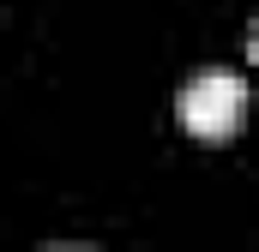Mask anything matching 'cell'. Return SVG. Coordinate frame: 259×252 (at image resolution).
<instances>
[{"mask_svg": "<svg viewBox=\"0 0 259 252\" xmlns=\"http://www.w3.org/2000/svg\"><path fill=\"white\" fill-rule=\"evenodd\" d=\"M247 114V84L235 78V72H223V66H211V72H199L193 84L181 90V126L193 132V138H229L235 126Z\"/></svg>", "mask_w": 259, "mask_h": 252, "instance_id": "obj_1", "label": "cell"}, {"mask_svg": "<svg viewBox=\"0 0 259 252\" xmlns=\"http://www.w3.org/2000/svg\"><path fill=\"white\" fill-rule=\"evenodd\" d=\"M55 252H78V246H55Z\"/></svg>", "mask_w": 259, "mask_h": 252, "instance_id": "obj_3", "label": "cell"}, {"mask_svg": "<svg viewBox=\"0 0 259 252\" xmlns=\"http://www.w3.org/2000/svg\"><path fill=\"white\" fill-rule=\"evenodd\" d=\"M247 54H253V66H259V24H253V36H247Z\"/></svg>", "mask_w": 259, "mask_h": 252, "instance_id": "obj_2", "label": "cell"}]
</instances>
